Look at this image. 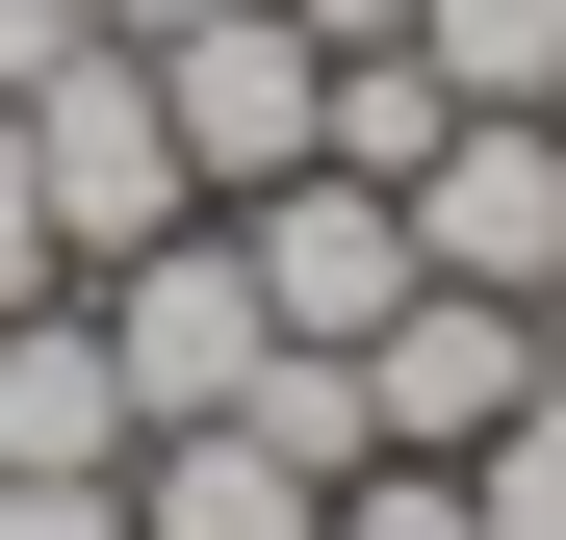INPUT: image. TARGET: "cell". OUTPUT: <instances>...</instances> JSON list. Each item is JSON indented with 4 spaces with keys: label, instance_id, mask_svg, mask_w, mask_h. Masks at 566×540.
<instances>
[{
    "label": "cell",
    "instance_id": "obj_14",
    "mask_svg": "<svg viewBox=\"0 0 566 540\" xmlns=\"http://www.w3.org/2000/svg\"><path fill=\"white\" fill-rule=\"evenodd\" d=\"M0 540H129V489H77V464H0Z\"/></svg>",
    "mask_w": 566,
    "mask_h": 540
},
{
    "label": "cell",
    "instance_id": "obj_3",
    "mask_svg": "<svg viewBox=\"0 0 566 540\" xmlns=\"http://www.w3.org/2000/svg\"><path fill=\"white\" fill-rule=\"evenodd\" d=\"M155 104H180V180H207V207H258V180H310L335 52L283 27V0H207V27H155Z\"/></svg>",
    "mask_w": 566,
    "mask_h": 540
},
{
    "label": "cell",
    "instance_id": "obj_15",
    "mask_svg": "<svg viewBox=\"0 0 566 540\" xmlns=\"http://www.w3.org/2000/svg\"><path fill=\"white\" fill-rule=\"evenodd\" d=\"M52 52H104V0H0V104H27Z\"/></svg>",
    "mask_w": 566,
    "mask_h": 540
},
{
    "label": "cell",
    "instance_id": "obj_2",
    "mask_svg": "<svg viewBox=\"0 0 566 540\" xmlns=\"http://www.w3.org/2000/svg\"><path fill=\"white\" fill-rule=\"evenodd\" d=\"M77 309H104V360H129V412H155V437H180V412H232L258 360H283V309H258L232 207H180V232H155V257H104Z\"/></svg>",
    "mask_w": 566,
    "mask_h": 540
},
{
    "label": "cell",
    "instance_id": "obj_13",
    "mask_svg": "<svg viewBox=\"0 0 566 540\" xmlns=\"http://www.w3.org/2000/svg\"><path fill=\"white\" fill-rule=\"evenodd\" d=\"M27 284H77V257H52V180H27V104H0V309H27Z\"/></svg>",
    "mask_w": 566,
    "mask_h": 540
},
{
    "label": "cell",
    "instance_id": "obj_16",
    "mask_svg": "<svg viewBox=\"0 0 566 540\" xmlns=\"http://www.w3.org/2000/svg\"><path fill=\"white\" fill-rule=\"evenodd\" d=\"M283 27H310V52H412V0H283Z\"/></svg>",
    "mask_w": 566,
    "mask_h": 540
},
{
    "label": "cell",
    "instance_id": "obj_10",
    "mask_svg": "<svg viewBox=\"0 0 566 540\" xmlns=\"http://www.w3.org/2000/svg\"><path fill=\"white\" fill-rule=\"evenodd\" d=\"M438 129H463V104H438V52H335V129H310V155H335V180H412Z\"/></svg>",
    "mask_w": 566,
    "mask_h": 540
},
{
    "label": "cell",
    "instance_id": "obj_1",
    "mask_svg": "<svg viewBox=\"0 0 566 540\" xmlns=\"http://www.w3.org/2000/svg\"><path fill=\"white\" fill-rule=\"evenodd\" d=\"M27 180H52V257H77V284H104V257H155L180 207H207V180H180V104H155V52H129V27L27 77Z\"/></svg>",
    "mask_w": 566,
    "mask_h": 540
},
{
    "label": "cell",
    "instance_id": "obj_9",
    "mask_svg": "<svg viewBox=\"0 0 566 540\" xmlns=\"http://www.w3.org/2000/svg\"><path fill=\"white\" fill-rule=\"evenodd\" d=\"M438 104H566V0H412Z\"/></svg>",
    "mask_w": 566,
    "mask_h": 540
},
{
    "label": "cell",
    "instance_id": "obj_7",
    "mask_svg": "<svg viewBox=\"0 0 566 540\" xmlns=\"http://www.w3.org/2000/svg\"><path fill=\"white\" fill-rule=\"evenodd\" d=\"M129 360H104V309H77V284H27V309H0V464H77V489H129Z\"/></svg>",
    "mask_w": 566,
    "mask_h": 540
},
{
    "label": "cell",
    "instance_id": "obj_17",
    "mask_svg": "<svg viewBox=\"0 0 566 540\" xmlns=\"http://www.w3.org/2000/svg\"><path fill=\"white\" fill-rule=\"evenodd\" d=\"M541 335H566V309H541Z\"/></svg>",
    "mask_w": 566,
    "mask_h": 540
},
{
    "label": "cell",
    "instance_id": "obj_12",
    "mask_svg": "<svg viewBox=\"0 0 566 540\" xmlns=\"http://www.w3.org/2000/svg\"><path fill=\"white\" fill-rule=\"evenodd\" d=\"M310 540H490V515H463V464H412V437H387V464H335Z\"/></svg>",
    "mask_w": 566,
    "mask_h": 540
},
{
    "label": "cell",
    "instance_id": "obj_11",
    "mask_svg": "<svg viewBox=\"0 0 566 540\" xmlns=\"http://www.w3.org/2000/svg\"><path fill=\"white\" fill-rule=\"evenodd\" d=\"M463 515H490V540H566V387H541V412H490V437H463Z\"/></svg>",
    "mask_w": 566,
    "mask_h": 540
},
{
    "label": "cell",
    "instance_id": "obj_6",
    "mask_svg": "<svg viewBox=\"0 0 566 540\" xmlns=\"http://www.w3.org/2000/svg\"><path fill=\"white\" fill-rule=\"evenodd\" d=\"M232 257H258V309H283V335H335V360H360V335L412 309V180H335V155H310V180H258V207H232Z\"/></svg>",
    "mask_w": 566,
    "mask_h": 540
},
{
    "label": "cell",
    "instance_id": "obj_8",
    "mask_svg": "<svg viewBox=\"0 0 566 540\" xmlns=\"http://www.w3.org/2000/svg\"><path fill=\"white\" fill-rule=\"evenodd\" d=\"M335 489L283 464L258 412H180V437H129V540H310Z\"/></svg>",
    "mask_w": 566,
    "mask_h": 540
},
{
    "label": "cell",
    "instance_id": "obj_5",
    "mask_svg": "<svg viewBox=\"0 0 566 540\" xmlns=\"http://www.w3.org/2000/svg\"><path fill=\"white\" fill-rule=\"evenodd\" d=\"M541 387H566V335H541L515 284H412L387 335H360V412H387L412 464H463V437H490V412H541Z\"/></svg>",
    "mask_w": 566,
    "mask_h": 540
},
{
    "label": "cell",
    "instance_id": "obj_4",
    "mask_svg": "<svg viewBox=\"0 0 566 540\" xmlns=\"http://www.w3.org/2000/svg\"><path fill=\"white\" fill-rule=\"evenodd\" d=\"M412 284H515L566 309V104H463L412 155Z\"/></svg>",
    "mask_w": 566,
    "mask_h": 540
}]
</instances>
